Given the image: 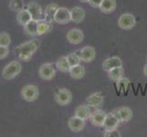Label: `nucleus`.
Masks as SVG:
<instances>
[{
  "mask_svg": "<svg viewBox=\"0 0 147 137\" xmlns=\"http://www.w3.org/2000/svg\"><path fill=\"white\" fill-rule=\"evenodd\" d=\"M39 47V41L38 39H32L20 44L15 49V53L18 58L23 61H28L32 58L34 53L37 51Z\"/></svg>",
  "mask_w": 147,
  "mask_h": 137,
  "instance_id": "nucleus-1",
  "label": "nucleus"
},
{
  "mask_svg": "<svg viewBox=\"0 0 147 137\" xmlns=\"http://www.w3.org/2000/svg\"><path fill=\"white\" fill-rule=\"evenodd\" d=\"M27 9L28 10V12L30 13V15L32 16V18L35 20H42L44 19V13L42 12V9L40 5L38 4L37 2H30L28 4L27 6Z\"/></svg>",
  "mask_w": 147,
  "mask_h": 137,
  "instance_id": "nucleus-10",
  "label": "nucleus"
},
{
  "mask_svg": "<svg viewBox=\"0 0 147 137\" xmlns=\"http://www.w3.org/2000/svg\"><path fill=\"white\" fill-rule=\"evenodd\" d=\"M24 6H25V4L23 0H10L9 5H8L9 8L15 12L20 11V10L24 8Z\"/></svg>",
  "mask_w": 147,
  "mask_h": 137,
  "instance_id": "nucleus-27",
  "label": "nucleus"
},
{
  "mask_svg": "<svg viewBox=\"0 0 147 137\" xmlns=\"http://www.w3.org/2000/svg\"><path fill=\"white\" fill-rule=\"evenodd\" d=\"M10 43H11L10 35L7 32L0 33V46H3V47H9Z\"/></svg>",
  "mask_w": 147,
  "mask_h": 137,
  "instance_id": "nucleus-30",
  "label": "nucleus"
},
{
  "mask_svg": "<svg viewBox=\"0 0 147 137\" xmlns=\"http://www.w3.org/2000/svg\"><path fill=\"white\" fill-rule=\"evenodd\" d=\"M55 100L57 101V103L60 106L68 105L71 103L72 94L69 91V90L66 88L59 89L55 93Z\"/></svg>",
  "mask_w": 147,
  "mask_h": 137,
  "instance_id": "nucleus-5",
  "label": "nucleus"
},
{
  "mask_svg": "<svg viewBox=\"0 0 147 137\" xmlns=\"http://www.w3.org/2000/svg\"><path fill=\"white\" fill-rule=\"evenodd\" d=\"M101 2H102V0H89V4L90 7H92L94 8H99Z\"/></svg>",
  "mask_w": 147,
  "mask_h": 137,
  "instance_id": "nucleus-33",
  "label": "nucleus"
},
{
  "mask_svg": "<svg viewBox=\"0 0 147 137\" xmlns=\"http://www.w3.org/2000/svg\"><path fill=\"white\" fill-rule=\"evenodd\" d=\"M9 54V49L8 47H3L0 46V59H3L7 58Z\"/></svg>",
  "mask_w": 147,
  "mask_h": 137,
  "instance_id": "nucleus-31",
  "label": "nucleus"
},
{
  "mask_svg": "<svg viewBox=\"0 0 147 137\" xmlns=\"http://www.w3.org/2000/svg\"><path fill=\"white\" fill-rule=\"evenodd\" d=\"M70 15H71V21L76 24L82 22L85 18V11L80 7H74L70 10Z\"/></svg>",
  "mask_w": 147,
  "mask_h": 137,
  "instance_id": "nucleus-16",
  "label": "nucleus"
},
{
  "mask_svg": "<svg viewBox=\"0 0 147 137\" xmlns=\"http://www.w3.org/2000/svg\"><path fill=\"white\" fill-rule=\"evenodd\" d=\"M52 28V23H49L44 19L39 20L38 23V36H41V35L49 32Z\"/></svg>",
  "mask_w": 147,
  "mask_h": 137,
  "instance_id": "nucleus-23",
  "label": "nucleus"
},
{
  "mask_svg": "<svg viewBox=\"0 0 147 137\" xmlns=\"http://www.w3.org/2000/svg\"><path fill=\"white\" fill-rule=\"evenodd\" d=\"M22 65L18 60H13L5 66V68L2 70V77L3 79L10 80L16 78L17 76L21 72Z\"/></svg>",
  "mask_w": 147,
  "mask_h": 137,
  "instance_id": "nucleus-2",
  "label": "nucleus"
},
{
  "mask_svg": "<svg viewBox=\"0 0 147 137\" xmlns=\"http://www.w3.org/2000/svg\"><path fill=\"white\" fill-rule=\"evenodd\" d=\"M71 21L70 10L67 7H59L54 17V22L59 25H66Z\"/></svg>",
  "mask_w": 147,
  "mask_h": 137,
  "instance_id": "nucleus-7",
  "label": "nucleus"
},
{
  "mask_svg": "<svg viewBox=\"0 0 147 137\" xmlns=\"http://www.w3.org/2000/svg\"><path fill=\"white\" fill-rule=\"evenodd\" d=\"M120 123H121V119H120L119 113L117 111H115L113 113L106 114V118H105L102 127H104L106 131L115 130V129H117Z\"/></svg>",
  "mask_w": 147,
  "mask_h": 137,
  "instance_id": "nucleus-4",
  "label": "nucleus"
},
{
  "mask_svg": "<svg viewBox=\"0 0 147 137\" xmlns=\"http://www.w3.org/2000/svg\"><path fill=\"white\" fill-rule=\"evenodd\" d=\"M106 114L107 113H105V111L101 110L94 111L92 113H90V116L89 118L90 124L96 126V127H102L106 118Z\"/></svg>",
  "mask_w": 147,
  "mask_h": 137,
  "instance_id": "nucleus-11",
  "label": "nucleus"
},
{
  "mask_svg": "<svg viewBox=\"0 0 147 137\" xmlns=\"http://www.w3.org/2000/svg\"><path fill=\"white\" fill-rule=\"evenodd\" d=\"M144 74L147 77V64L144 66Z\"/></svg>",
  "mask_w": 147,
  "mask_h": 137,
  "instance_id": "nucleus-34",
  "label": "nucleus"
},
{
  "mask_svg": "<svg viewBox=\"0 0 147 137\" xmlns=\"http://www.w3.org/2000/svg\"><path fill=\"white\" fill-rule=\"evenodd\" d=\"M104 103V97L101 92H95L86 99V104L90 107L99 108Z\"/></svg>",
  "mask_w": 147,
  "mask_h": 137,
  "instance_id": "nucleus-13",
  "label": "nucleus"
},
{
  "mask_svg": "<svg viewBox=\"0 0 147 137\" xmlns=\"http://www.w3.org/2000/svg\"><path fill=\"white\" fill-rule=\"evenodd\" d=\"M136 24L135 18L133 14L125 13L121 15V17L118 19V26L120 28L123 30H130L134 28Z\"/></svg>",
  "mask_w": 147,
  "mask_h": 137,
  "instance_id": "nucleus-6",
  "label": "nucleus"
},
{
  "mask_svg": "<svg viewBox=\"0 0 147 137\" xmlns=\"http://www.w3.org/2000/svg\"><path fill=\"white\" fill-rule=\"evenodd\" d=\"M59 7L57 4H49V6L46 7V9H45L44 20H46V21H48L49 23L54 22L55 14H56V11H57Z\"/></svg>",
  "mask_w": 147,
  "mask_h": 137,
  "instance_id": "nucleus-18",
  "label": "nucleus"
},
{
  "mask_svg": "<svg viewBox=\"0 0 147 137\" xmlns=\"http://www.w3.org/2000/svg\"><path fill=\"white\" fill-rule=\"evenodd\" d=\"M80 2H82V3H88L89 2V0H79Z\"/></svg>",
  "mask_w": 147,
  "mask_h": 137,
  "instance_id": "nucleus-35",
  "label": "nucleus"
},
{
  "mask_svg": "<svg viewBox=\"0 0 147 137\" xmlns=\"http://www.w3.org/2000/svg\"><path fill=\"white\" fill-rule=\"evenodd\" d=\"M121 121H129L133 118V111L128 107H121L117 110Z\"/></svg>",
  "mask_w": 147,
  "mask_h": 137,
  "instance_id": "nucleus-26",
  "label": "nucleus"
},
{
  "mask_svg": "<svg viewBox=\"0 0 147 137\" xmlns=\"http://www.w3.org/2000/svg\"><path fill=\"white\" fill-rule=\"evenodd\" d=\"M31 19H33L32 16L30 15V13L28 12V10L27 8L26 9L23 8L17 13V22L20 26L24 27L25 25L28 24Z\"/></svg>",
  "mask_w": 147,
  "mask_h": 137,
  "instance_id": "nucleus-17",
  "label": "nucleus"
},
{
  "mask_svg": "<svg viewBox=\"0 0 147 137\" xmlns=\"http://www.w3.org/2000/svg\"><path fill=\"white\" fill-rule=\"evenodd\" d=\"M66 38H67V40L70 44L79 45L83 41L84 34L82 30L79 28H72L68 31Z\"/></svg>",
  "mask_w": 147,
  "mask_h": 137,
  "instance_id": "nucleus-9",
  "label": "nucleus"
},
{
  "mask_svg": "<svg viewBox=\"0 0 147 137\" xmlns=\"http://www.w3.org/2000/svg\"><path fill=\"white\" fill-rule=\"evenodd\" d=\"M80 53L79 54L80 59L83 62H92L94 60L95 56H96V50L92 46H87V47H84L82 50L80 51Z\"/></svg>",
  "mask_w": 147,
  "mask_h": 137,
  "instance_id": "nucleus-12",
  "label": "nucleus"
},
{
  "mask_svg": "<svg viewBox=\"0 0 147 137\" xmlns=\"http://www.w3.org/2000/svg\"><path fill=\"white\" fill-rule=\"evenodd\" d=\"M108 72H109V79L111 80H113V82H117L121 78L123 77L124 70L123 67H117V68L111 69Z\"/></svg>",
  "mask_w": 147,
  "mask_h": 137,
  "instance_id": "nucleus-25",
  "label": "nucleus"
},
{
  "mask_svg": "<svg viewBox=\"0 0 147 137\" xmlns=\"http://www.w3.org/2000/svg\"><path fill=\"white\" fill-rule=\"evenodd\" d=\"M69 75L70 77L75 79V80H80L84 77L85 75V68L82 65H77L74 66V67H71L69 69Z\"/></svg>",
  "mask_w": 147,
  "mask_h": 137,
  "instance_id": "nucleus-21",
  "label": "nucleus"
},
{
  "mask_svg": "<svg viewBox=\"0 0 147 137\" xmlns=\"http://www.w3.org/2000/svg\"><path fill=\"white\" fill-rule=\"evenodd\" d=\"M111 136H115V137H121L120 133L117 130H110V131H106L104 133V137H111Z\"/></svg>",
  "mask_w": 147,
  "mask_h": 137,
  "instance_id": "nucleus-32",
  "label": "nucleus"
},
{
  "mask_svg": "<svg viewBox=\"0 0 147 137\" xmlns=\"http://www.w3.org/2000/svg\"><path fill=\"white\" fill-rule=\"evenodd\" d=\"M69 128L74 133H79V132L82 131L85 126V120L78 117V116H72L70 117L68 121Z\"/></svg>",
  "mask_w": 147,
  "mask_h": 137,
  "instance_id": "nucleus-14",
  "label": "nucleus"
},
{
  "mask_svg": "<svg viewBox=\"0 0 147 137\" xmlns=\"http://www.w3.org/2000/svg\"><path fill=\"white\" fill-rule=\"evenodd\" d=\"M99 8L101 12L106 14L113 12L116 9V0H102Z\"/></svg>",
  "mask_w": 147,
  "mask_h": 137,
  "instance_id": "nucleus-19",
  "label": "nucleus"
},
{
  "mask_svg": "<svg viewBox=\"0 0 147 137\" xmlns=\"http://www.w3.org/2000/svg\"><path fill=\"white\" fill-rule=\"evenodd\" d=\"M21 97L23 100H25L28 103H32L35 101L39 95V90L38 86L33 84H28L21 89Z\"/></svg>",
  "mask_w": 147,
  "mask_h": 137,
  "instance_id": "nucleus-3",
  "label": "nucleus"
},
{
  "mask_svg": "<svg viewBox=\"0 0 147 137\" xmlns=\"http://www.w3.org/2000/svg\"><path fill=\"white\" fill-rule=\"evenodd\" d=\"M67 59H68V61H69V64L70 66V68L74 67V66L80 65V61H82L80 55H78L77 53H71V54L68 55L67 56Z\"/></svg>",
  "mask_w": 147,
  "mask_h": 137,
  "instance_id": "nucleus-29",
  "label": "nucleus"
},
{
  "mask_svg": "<svg viewBox=\"0 0 147 137\" xmlns=\"http://www.w3.org/2000/svg\"><path fill=\"white\" fill-rule=\"evenodd\" d=\"M90 113H90V106H88L87 104L79 106V107L75 111V115L78 116V117H80V118L83 119V120L89 119L90 116Z\"/></svg>",
  "mask_w": 147,
  "mask_h": 137,
  "instance_id": "nucleus-22",
  "label": "nucleus"
},
{
  "mask_svg": "<svg viewBox=\"0 0 147 137\" xmlns=\"http://www.w3.org/2000/svg\"><path fill=\"white\" fill-rule=\"evenodd\" d=\"M38 20L31 19L28 24L25 25L23 28L25 29V31H26V33L32 37L38 36Z\"/></svg>",
  "mask_w": 147,
  "mask_h": 137,
  "instance_id": "nucleus-20",
  "label": "nucleus"
},
{
  "mask_svg": "<svg viewBox=\"0 0 147 137\" xmlns=\"http://www.w3.org/2000/svg\"><path fill=\"white\" fill-rule=\"evenodd\" d=\"M56 68L61 72H69L70 66L67 59V57H60L56 61Z\"/></svg>",
  "mask_w": 147,
  "mask_h": 137,
  "instance_id": "nucleus-24",
  "label": "nucleus"
},
{
  "mask_svg": "<svg viewBox=\"0 0 147 137\" xmlns=\"http://www.w3.org/2000/svg\"><path fill=\"white\" fill-rule=\"evenodd\" d=\"M130 84V80L127 78H121L119 80L116 82V87H117L119 91H123L125 92L128 89V86Z\"/></svg>",
  "mask_w": 147,
  "mask_h": 137,
  "instance_id": "nucleus-28",
  "label": "nucleus"
},
{
  "mask_svg": "<svg viewBox=\"0 0 147 137\" xmlns=\"http://www.w3.org/2000/svg\"><path fill=\"white\" fill-rule=\"evenodd\" d=\"M123 67V61L119 57H111L106 59L102 63V69L105 72H109L111 69Z\"/></svg>",
  "mask_w": 147,
  "mask_h": 137,
  "instance_id": "nucleus-15",
  "label": "nucleus"
},
{
  "mask_svg": "<svg viewBox=\"0 0 147 137\" xmlns=\"http://www.w3.org/2000/svg\"><path fill=\"white\" fill-rule=\"evenodd\" d=\"M39 77L44 80H51L56 75V70L52 63H44L39 67L38 70Z\"/></svg>",
  "mask_w": 147,
  "mask_h": 137,
  "instance_id": "nucleus-8",
  "label": "nucleus"
}]
</instances>
